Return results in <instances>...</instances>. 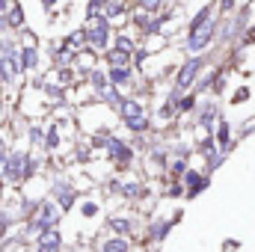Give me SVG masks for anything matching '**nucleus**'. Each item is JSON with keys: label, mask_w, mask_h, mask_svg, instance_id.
Here are the masks:
<instances>
[{"label": "nucleus", "mask_w": 255, "mask_h": 252, "mask_svg": "<svg viewBox=\"0 0 255 252\" xmlns=\"http://www.w3.org/2000/svg\"><path fill=\"white\" fill-rule=\"evenodd\" d=\"M33 169H36V160H30L27 154L15 151V154H6V160L0 166V175L6 181H24V178L33 175Z\"/></svg>", "instance_id": "nucleus-1"}, {"label": "nucleus", "mask_w": 255, "mask_h": 252, "mask_svg": "<svg viewBox=\"0 0 255 252\" xmlns=\"http://www.w3.org/2000/svg\"><path fill=\"white\" fill-rule=\"evenodd\" d=\"M57 220H60V211H57V205H54V202H45V205L39 208V217H36V223H30V232H36V235H42V232H51V229L57 226Z\"/></svg>", "instance_id": "nucleus-2"}, {"label": "nucleus", "mask_w": 255, "mask_h": 252, "mask_svg": "<svg viewBox=\"0 0 255 252\" xmlns=\"http://www.w3.org/2000/svg\"><path fill=\"white\" fill-rule=\"evenodd\" d=\"M199 68H202V60H187L184 63V68L178 71V89H187L193 83V77L199 74Z\"/></svg>", "instance_id": "nucleus-3"}, {"label": "nucleus", "mask_w": 255, "mask_h": 252, "mask_svg": "<svg viewBox=\"0 0 255 252\" xmlns=\"http://www.w3.org/2000/svg\"><path fill=\"white\" fill-rule=\"evenodd\" d=\"M60 235L57 232H42V238H39V252H60Z\"/></svg>", "instance_id": "nucleus-4"}, {"label": "nucleus", "mask_w": 255, "mask_h": 252, "mask_svg": "<svg viewBox=\"0 0 255 252\" xmlns=\"http://www.w3.org/2000/svg\"><path fill=\"white\" fill-rule=\"evenodd\" d=\"M107 36H110V33H107V24H104V21L89 30V42H92L95 48H104V45H107Z\"/></svg>", "instance_id": "nucleus-5"}, {"label": "nucleus", "mask_w": 255, "mask_h": 252, "mask_svg": "<svg viewBox=\"0 0 255 252\" xmlns=\"http://www.w3.org/2000/svg\"><path fill=\"white\" fill-rule=\"evenodd\" d=\"M172 223H175V220H163V223H154V226L148 229V238H151L154 244H157V241H163V238H166V232L172 229Z\"/></svg>", "instance_id": "nucleus-6"}, {"label": "nucleus", "mask_w": 255, "mask_h": 252, "mask_svg": "<svg viewBox=\"0 0 255 252\" xmlns=\"http://www.w3.org/2000/svg\"><path fill=\"white\" fill-rule=\"evenodd\" d=\"M54 193L60 196V205H63V208H71V205H74V190L68 187V184H57Z\"/></svg>", "instance_id": "nucleus-7"}, {"label": "nucleus", "mask_w": 255, "mask_h": 252, "mask_svg": "<svg viewBox=\"0 0 255 252\" xmlns=\"http://www.w3.org/2000/svg\"><path fill=\"white\" fill-rule=\"evenodd\" d=\"M110 77H113V83H119V86H122V83H128V80H130V71H128L125 65H113Z\"/></svg>", "instance_id": "nucleus-8"}, {"label": "nucleus", "mask_w": 255, "mask_h": 252, "mask_svg": "<svg viewBox=\"0 0 255 252\" xmlns=\"http://www.w3.org/2000/svg\"><path fill=\"white\" fill-rule=\"evenodd\" d=\"M101 252H128V244L116 238V241H107V244L101 247Z\"/></svg>", "instance_id": "nucleus-9"}, {"label": "nucleus", "mask_w": 255, "mask_h": 252, "mask_svg": "<svg viewBox=\"0 0 255 252\" xmlns=\"http://www.w3.org/2000/svg\"><path fill=\"white\" fill-rule=\"evenodd\" d=\"M125 122H128V127H130V130H136V133L148 127V122H145L142 116H130V119H125Z\"/></svg>", "instance_id": "nucleus-10"}, {"label": "nucleus", "mask_w": 255, "mask_h": 252, "mask_svg": "<svg viewBox=\"0 0 255 252\" xmlns=\"http://www.w3.org/2000/svg\"><path fill=\"white\" fill-rule=\"evenodd\" d=\"M110 229H113V232H119V235H125V232H130V223L122 220V217H116V220H110Z\"/></svg>", "instance_id": "nucleus-11"}, {"label": "nucleus", "mask_w": 255, "mask_h": 252, "mask_svg": "<svg viewBox=\"0 0 255 252\" xmlns=\"http://www.w3.org/2000/svg\"><path fill=\"white\" fill-rule=\"evenodd\" d=\"M214 113H217V107H214V104H208V107H205V110H202V116H199V125H211V119H214Z\"/></svg>", "instance_id": "nucleus-12"}, {"label": "nucleus", "mask_w": 255, "mask_h": 252, "mask_svg": "<svg viewBox=\"0 0 255 252\" xmlns=\"http://www.w3.org/2000/svg\"><path fill=\"white\" fill-rule=\"evenodd\" d=\"M122 113H125V119L139 116V104H136V101H125V104H122Z\"/></svg>", "instance_id": "nucleus-13"}, {"label": "nucleus", "mask_w": 255, "mask_h": 252, "mask_svg": "<svg viewBox=\"0 0 255 252\" xmlns=\"http://www.w3.org/2000/svg\"><path fill=\"white\" fill-rule=\"evenodd\" d=\"M217 139H220V145H223V148H229V122H223V125H220Z\"/></svg>", "instance_id": "nucleus-14"}, {"label": "nucleus", "mask_w": 255, "mask_h": 252, "mask_svg": "<svg viewBox=\"0 0 255 252\" xmlns=\"http://www.w3.org/2000/svg\"><path fill=\"white\" fill-rule=\"evenodd\" d=\"M21 21H24V12H21L18 6H12V12H9V24H12V27H18Z\"/></svg>", "instance_id": "nucleus-15"}, {"label": "nucleus", "mask_w": 255, "mask_h": 252, "mask_svg": "<svg viewBox=\"0 0 255 252\" xmlns=\"http://www.w3.org/2000/svg\"><path fill=\"white\" fill-rule=\"evenodd\" d=\"M110 63H113V65H125L128 63V54H125V51H113V54H110Z\"/></svg>", "instance_id": "nucleus-16"}, {"label": "nucleus", "mask_w": 255, "mask_h": 252, "mask_svg": "<svg viewBox=\"0 0 255 252\" xmlns=\"http://www.w3.org/2000/svg\"><path fill=\"white\" fill-rule=\"evenodd\" d=\"M33 65H36V51L27 48V51H24V68H33Z\"/></svg>", "instance_id": "nucleus-17"}, {"label": "nucleus", "mask_w": 255, "mask_h": 252, "mask_svg": "<svg viewBox=\"0 0 255 252\" xmlns=\"http://www.w3.org/2000/svg\"><path fill=\"white\" fill-rule=\"evenodd\" d=\"M181 172H187V163H184V157H178V160L172 163V175H181Z\"/></svg>", "instance_id": "nucleus-18"}, {"label": "nucleus", "mask_w": 255, "mask_h": 252, "mask_svg": "<svg viewBox=\"0 0 255 252\" xmlns=\"http://www.w3.org/2000/svg\"><path fill=\"white\" fill-rule=\"evenodd\" d=\"M95 214H98V205L86 202V205H83V217H95Z\"/></svg>", "instance_id": "nucleus-19"}, {"label": "nucleus", "mask_w": 255, "mask_h": 252, "mask_svg": "<svg viewBox=\"0 0 255 252\" xmlns=\"http://www.w3.org/2000/svg\"><path fill=\"white\" fill-rule=\"evenodd\" d=\"M122 193H125V196H136V193H139V184H125Z\"/></svg>", "instance_id": "nucleus-20"}, {"label": "nucleus", "mask_w": 255, "mask_h": 252, "mask_svg": "<svg viewBox=\"0 0 255 252\" xmlns=\"http://www.w3.org/2000/svg\"><path fill=\"white\" fill-rule=\"evenodd\" d=\"M139 3H142V6H145V9H157V6H160V3H163V0H139Z\"/></svg>", "instance_id": "nucleus-21"}, {"label": "nucleus", "mask_w": 255, "mask_h": 252, "mask_svg": "<svg viewBox=\"0 0 255 252\" xmlns=\"http://www.w3.org/2000/svg\"><path fill=\"white\" fill-rule=\"evenodd\" d=\"M30 139H33V142H42V130H39V127H33V130H30Z\"/></svg>", "instance_id": "nucleus-22"}, {"label": "nucleus", "mask_w": 255, "mask_h": 252, "mask_svg": "<svg viewBox=\"0 0 255 252\" xmlns=\"http://www.w3.org/2000/svg\"><path fill=\"white\" fill-rule=\"evenodd\" d=\"M54 145H57V127H54L51 136H48V148H54Z\"/></svg>", "instance_id": "nucleus-23"}, {"label": "nucleus", "mask_w": 255, "mask_h": 252, "mask_svg": "<svg viewBox=\"0 0 255 252\" xmlns=\"http://www.w3.org/2000/svg\"><path fill=\"white\" fill-rule=\"evenodd\" d=\"M244 98H250V89H241V92L235 95V101H244Z\"/></svg>", "instance_id": "nucleus-24"}, {"label": "nucleus", "mask_w": 255, "mask_h": 252, "mask_svg": "<svg viewBox=\"0 0 255 252\" xmlns=\"http://www.w3.org/2000/svg\"><path fill=\"white\" fill-rule=\"evenodd\" d=\"M42 3H45V6H54V0H42Z\"/></svg>", "instance_id": "nucleus-25"}]
</instances>
